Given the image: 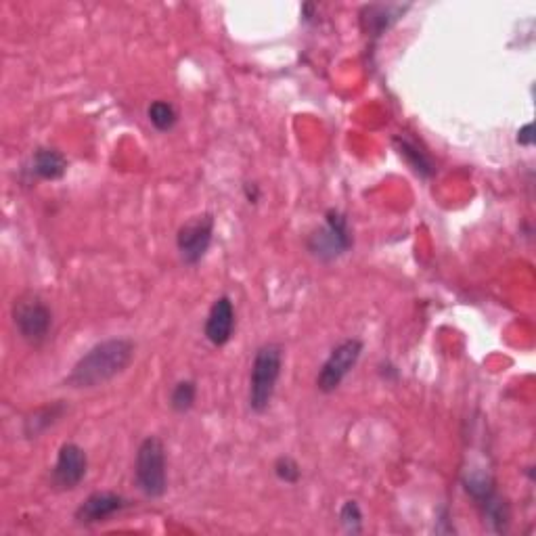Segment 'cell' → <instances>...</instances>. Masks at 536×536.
Returning a JSON list of instances; mask_svg holds the SVG:
<instances>
[{
  "mask_svg": "<svg viewBox=\"0 0 536 536\" xmlns=\"http://www.w3.org/2000/svg\"><path fill=\"white\" fill-rule=\"evenodd\" d=\"M134 346L128 338H111L93 346L74 365L65 377V384L74 390H91L105 386L111 379L122 375L134 361Z\"/></svg>",
  "mask_w": 536,
  "mask_h": 536,
  "instance_id": "obj_1",
  "label": "cell"
},
{
  "mask_svg": "<svg viewBox=\"0 0 536 536\" xmlns=\"http://www.w3.org/2000/svg\"><path fill=\"white\" fill-rule=\"evenodd\" d=\"M283 369V348L275 342L264 344L256 350L250 371V409L258 415L271 407L279 377Z\"/></svg>",
  "mask_w": 536,
  "mask_h": 536,
  "instance_id": "obj_2",
  "label": "cell"
},
{
  "mask_svg": "<svg viewBox=\"0 0 536 536\" xmlns=\"http://www.w3.org/2000/svg\"><path fill=\"white\" fill-rule=\"evenodd\" d=\"M166 446L158 436H147L134 459V482L149 499H160L168 490Z\"/></svg>",
  "mask_w": 536,
  "mask_h": 536,
  "instance_id": "obj_3",
  "label": "cell"
},
{
  "mask_svg": "<svg viewBox=\"0 0 536 536\" xmlns=\"http://www.w3.org/2000/svg\"><path fill=\"white\" fill-rule=\"evenodd\" d=\"M13 323L21 340L40 346L49 340L53 329V310L36 294H24L13 304Z\"/></svg>",
  "mask_w": 536,
  "mask_h": 536,
  "instance_id": "obj_4",
  "label": "cell"
},
{
  "mask_svg": "<svg viewBox=\"0 0 536 536\" xmlns=\"http://www.w3.org/2000/svg\"><path fill=\"white\" fill-rule=\"evenodd\" d=\"M306 248L312 256L323 262L344 256L352 248V231L348 218L338 210H329L325 214V225L308 237Z\"/></svg>",
  "mask_w": 536,
  "mask_h": 536,
  "instance_id": "obj_5",
  "label": "cell"
},
{
  "mask_svg": "<svg viewBox=\"0 0 536 536\" xmlns=\"http://www.w3.org/2000/svg\"><path fill=\"white\" fill-rule=\"evenodd\" d=\"M361 354H363V342L356 338L344 340L335 346L319 369L317 375L319 392L331 394L338 390L344 379L350 375V371L356 367V363L361 361Z\"/></svg>",
  "mask_w": 536,
  "mask_h": 536,
  "instance_id": "obj_6",
  "label": "cell"
},
{
  "mask_svg": "<svg viewBox=\"0 0 536 536\" xmlns=\"http://www.w3.org/2000/svg\"><path fill=\"white\" fill-rule=\"evenodd\" d=\"M214 237V216L199 214L187 220L185 225L176 233V248L181 254V260L189 266L199 264L208 254Z\"/></svg>",
  "mask_w": 536,
  "mask_h": 536,
  "instance_id": "obj_7",
  "label": "cell"
},
{
  "mask_svg": "<svg viewBox=\"0 0 536 536\" xmlns=\"http://www.w3.org/2000/svg\"><path fill=\"white\" fill-rule=\"evenodd\" d=\"M86 474H88V457L84 449L76 442H65L59 449L53 467V478H51L53 486L57 490H63V493H67V490H76L86 478Z\"/></svg>",
  "mask_w": 536,
  "mask_h": 536,
  "instance_id": "obj_8",
  "label": "cell"
},
{
  "mask_svg": "<svg viewBox=\"0 0 536 536\" xmlns=\"http://www.w3.org/2000/svg\"><path fill=\"white\" fill-rule=\"evenodd\" d=\"M235 325H237V317H235L233 300L229 296L216 298L204 325L206 340L216 348L227 346L235 333Z\"/></svg>",
  "mask_w": 536,
  "mask_h": 536,
  "instance_id": "obj_9",
  "label": "cell"
},
{
  "mask_svg": "<svg viewBox=\"0 0 536 536\" xmlns=\"http://www.w3.org/2000/svg\"><path fill=\"white\" fill-rule=\"evenodd\" d=\"M126 507H130V501L118 493H93L76 509V522L84 526L101 524L114 518L116 513L124 511Z\"/></svg>",
  "mask_w": 536,
  "mask_h": 536,
  "instance_id": "obj_10",
  "label": "cell"
},
{
  "mask_svg": "<svg viewBox=\"0 0 536 536\" xmlns=\"http://www.w3.org/2000/svg\"><path fill=\"white\" fill-rule=\"evenodd\" d=\"M32 172L42 181H59L67 172L65 155L51 147H40L32 155Z\"/></svg>",
  "mask_w": 536,
  "mask_h": 536,
  "instance_id": "obj_11",
  "label": "cell"
},
{
  "mask_svg": "<svg viewBox=\"0 0 536 536\" xmlns=\"http://www.w3.org/2000/svg\"><path fill=\"white\" fill-rule=\"evenodd\" d=\"M65 405L61 400L53 402V405H47V407H42L38 411H34L28 419H26V436L28 438H36L40 436L44 430H49L51 426H55V423L65 415Z\"/></svg>",
  "mask_w": 536,
  "mask_h": 536,
  "instance_id": "obj_12",
  "label": "cell"
},
{
  "mask_svg": "<svg viewBox=\"0 0 536 536\" xmlns=\"http://www.w3.org/2000/svg\"><path fill=\"white\" fill-rule=\"evenodd\" d=\"M394 145L400 153V158H405L407 164L423 178H428L434 174V164L430 160V155L426 151H421L413 141L405 139V137H396Z\"/></svg>",
  "mask_w": 536,
  "mask_h": 536,
  "instance_id": "obj_13",
  "label": "cell"
},
{
  "mask_svg": "<svg viewBox=\"0 0 536 536\" xmlns=\"http://www.w3.org/2000/svg\"><path fill=\"white\" fill-rule=\"evenodd\" d=\"M147 118L155 130L170 132L178 122V111L170 101L160 99L147 107Z\"/></svg>",
  "mask_w": 536,
  "mask_h": 536,
  "instance_id": "obj_14",
  "label": "cell"
},
{
  "mask_svg": "<svg viewBox=\"0 0 536 536\" xmlns=\"http://www.w3.org/2000/svg\"><path fill=\"white\" fill-rule=\"evenodd\" d=\"M195 400H197V384L193 379H181L170 392V407L172 411L181 415L189 413L195 407Z\"/></svg>",
  "mask_w": 536,
  "mask_h": 536,
  "instance_id": "obj_15",
  "label": "cell"
},
{
  "mask_svg": "<svg viewBox=\"0 0 536 536\" xmlns=\"http://www.w3.org/2000/svg\"><path fill=\"white\" fill-rule=\"evenodd\" d=\"M340 522L346 532L359 534L363 530V511L356 501H346L340 509Z\"/></svg>",
  "mask_w": 536,
  "mask_h": 536,
  "instance_id": "obj_16",
  "label": "cell"
},
{
  "mask_svg": "<svg viewBox=\"0 0 536 536\" xmlns=\"http://www.w3.org/2000/svg\"><path fill=\"white\" fill-rule=\"evenodd\" d=\"M275 476L285 484H298L300 482V465L292 457H279L273 465Z\"/></svg>",
  "mask_w": 536,
  "mask_h": 536,
  "instance_id": "obj_17",
  "label": "cell"
},
{
  "mask_svg": "<svg viewBox=\"0 0 536 536\" xmlns=\"http://www.w3.org/2000/svg\"><path fill=\"white\" fill-rule=\"evenodd\" d=\"M518 143L524 147H530L534 143V134H532V124H524L518 130Z\"/></svg>",
  "mask_w": 536,
  "mask_h": 536,
  "instance_id": "obj_18",
  "label": "cell"
}]
</instances>
